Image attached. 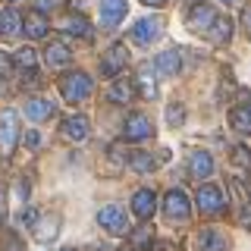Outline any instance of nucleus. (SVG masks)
<instances>
[{
	"label": "nucleus",
	"instance_id": "1",
	"mask_svg": "<svg viewBox=\"0 0 251 251\" xmlns=\"http://www.w3.org/2000/svg\"><path fill=\"white\" fill-rule=\"evenodd\" d=\"M60 91H63V98L69 100V104H75V100H85L91 94V78L85 75V73H66L63 75V82H60Z\"/></svg>",
	"mask_w": 251,
	"mask_h": 251
},
{
	"label": "nucleus",
	"instance_id": "2",
	"mask_svg": "<svg viewBox=\"0 0 251 251\" xmlns=\"http://www.w3.org/2000/svg\"><path fill=\"white\" fill-rule=\"evenodd\" d=\"M16 138H19V120L13 110H3L0 113V154L3 157H13Z\"/></svg>",
	"mask_w": 251,
	"mask_h": 251
},
{
	"label": "nucleus",
	"instance_id": "3",
	"mask_svg": "<svg viewBox=\"0 0 251 251\" xmlns=\"http://www.w3.org/2000/svg\"><path fill=\"white\" fill-rule=\"evenodd\" d=\"M163 214L170 220H188L192 214V204H188V195L182 188H170L167 195H163Z\"/></svg>",
	"mask_w": 251,
	"mask_h": 251
},
{
	"label": "nucleus",
	"instance_id": "4",
	"mask_svg": "<svg viewBox=\"0 0 251 251\" xmlns=\"http://www.w3.org/2000/svg\"><path fill=\"white\" fill-rule=\"evenodd\" d=\"M126 63H129V50H126V44H113L104 50V57H100V73L104 75H120L126 69Z\"/></svg>",
	"mask_w": 251,
	"mask_h": 251
},
{
	"label": "nucleus",
	"instance_id": "5",
	"mask_svg": "<svg viewBox=\"0 0 251 251\" xmlns=\"http://www.w3.org/2000/svg\"><path fill=\"white\" fill-rule=\"evenodd\" d=\"M195 201H198L201 214H220V210L226 207V195L220 192L217 185H201L198 195H195Z\"/></svg>",
	"mask_w": 251,
	"mask_h": 251
},
{
	"label": "nucleus",
	"instance_id": "6",
	"mask_svg": "<svg viewBox=\"0 0 251 251\" xmlns=\"http://www.w3.org/2000/svg\"><path fill=\"white\" fill-rule=\"evenodd\" d=\"M98 223L104 226L110 235H123L126 232V214H123V207H120V204H107V207H100L98 210Z\"/></svg>",
	"mask_w": 251,
	"mask_h": 251
},
{
	"label": "nucleus",
	"instance_id": "7",
	"mask_svg": "<svg viewBox=\"0 0 251 251\" xmlns=\"http://www.w3.org/2000/svg\"><path fill=\"white\" fill-rule=\"evenodd\" d=\"M123 135L129 138V141H145V138H151V135H154L151 120H148V116H141V113H132L129 120H126V126H123Z\"/></svg>",
	"mask_w": 251,
	"mask_h": 251
},
{
	"label": "nucleus",
	"instance_id": "8",
	"mask_svg": "<svg viewBox=\"0 0 251 251\" xmlns=\"http://www.w3.org/2000/svg\"><path fill=\"white\" fill-rule=\"evenodd\" d=\"M126 10H129L126 0H100V25H104V28H116L120 19L126 16Z\"/></svg>",
	"mask_w": 251,
	"mask_h": 251
},
{
	"label": "nucleus",
	"instance_id": "9",
	"mask_svg": "<svg viewBox=\"0 0 251 251\" xmlns=\"http://www.w3.org/2000/svg\"><path fill=\"white\" fill-rule=\"evenodd\" d=\"M160 35V19H138L135 22V28H132V41L135 44H151L154 38Z\"/></svg>",
	"mask_w": 251,
	"mask_h": 251
},
{
	"label": "nucleus",
	"instance_id": "10",
	"mask_svg": "<svg viewBox=\"0 0 251 251\" xmlns=\"http://www.w3.org/2000/svg\"><path fill=\"white\" fill-rule=\"evenodd\" d=\"M204 38H210L214 44H226L232 38V22H229V16H217L214 22H210L207 28H204Z\"/></svg>",
	"mask_w": 251,
	"mask_h": 251
},
{
	"label": "nucleus",
	"instance_id": "11",
	"mask_svg": "<svg viewBox=\"0 0 251 251\" xmlns=\"http://www.w3.org/2000/svg\"><path fill=\"white\" fill-rule=\"evenodd\" d=\"M44 60H47L50 69H60V66H66V63L73 60V50H69L66 44H60V41H50L47 50H44Z\"/></svg>",
	"mask_w": 251,
	"mask_h": 251
},
{
	"label": "nucleus",
	"instance_id": "12",
	"mask_svg": "<svg viewBox=\"0 0 251 251\" xmlns=\"http://www.w3.org/2000/svg\"><path fill=\"white\" fill-rule=\"evenodd\" d=\"M57 113V107L50 104V100H41V98H31L28 104H25V116L31 123H44V120H50V116Z\"/></svg>",
	"mask_w": 251,
	"mask_h": 251
},
{
	"label": "nucleus",
	"instance_id": "13",
	"mask_svg": "<svg viewBox=\"0 0 251 251\" xmlns=\"http://www.w3.org/2000/svg\"><path fill=\"white\" fill-rule=\"evenodd\" d=\"M154 207H157V198H154L151 188H141V192H135V198H132V210H135V217L148 220V217L154 214Z\"/></svg>",
	"mask_w": 251,
	"mask_h": 251
},
{
	"label": "nucleus",
	"instance_id": "14",
	"mask_svg": "<svg viewBox=\"0 0 251 251\" xmlns=\"http://www.w3.org/2000/svg\"><path fill=\"white\" fill-rule=\"evenodd\" d=\"M188 170H192L195 179H207L210 173H214V157H210L207 151H195L192 160H188Z\"/></svg>",
	"mask_w": 251,
	"mask_h": 251
},
{
	"label": "nucleus",
	"instance_id": "15",
	"mask_svg": "<svg viewBox=\"0 0 251 251\" xmlns=\"http://www.w3.org/2000/svg\"><path fill=\"white\" fill-rule=\"evenodd\" d=\"M63 135H66L69 141H82L88 138V120L85 116H69V120H63Z\"/></svg>",
	"mask_w": 251,
	"mask_h": 251
},
{
	"label": "nucleus",
	"instance_id": "16",
	"mask_svg": "<svg viewBox=\"0 0 251 251\" xmlns=\"http://www.w3.org/2000/svg\"><path fill=\"white\" fill-rule=\"evenodd\" d=\"M151 242H154V226L148 223V220L138 226V229L129 232V245L135 248V251H148V248H151Z\"/></svg>",
	"mask_w": 251,
	"mask_h": 251
},
{
	"label": "nucleus",
	"instance_id": "17",
	"mask_svg": "<svg viewBox=\"0 0 251 251\" xmlns=\"http://www.w3.org/2000/svg\"><path fill=\"white\" fill-rule=\"evenodd\" d=\"M179 66H182V57H179L176 50H163L160 57L154 60V69H157L160 75H176Z\"/></svg>",
	"mask_w": 251,
	"mask_h": 251
},
{
	"label": "nucleus",
	"instance_id": "18",
	"mask_svg": "<svg viewBox=\"0 0 251 251\" xmlns=\"http://www.w3.org/2000/svg\"><path fill=\"white\" fill-rule=\"evenodd\" d=\"M25 35L28 38H44L47 35V19H44V13H31V16H25Z\"/></svg>",
	"mask_w": 251,
	"mask_h": 251
},
{
	"label": "nucleus",
	"instance_id": "19",
	"mask_svg": "<svg viewBox=\"0 0 251 251\" xmlns=\"http://www.w3.org/2000/svg\"><path fill=\"white\" fill-rule=\"evenodd\" d=\"M223 235L220 232H214V229H201V235H198V251H223Z\"/></svg>",
	"mask_w": 251,
	"mask_h": 251
},
{
	"label": "nucleus",
	"instance_id": "20",
	"mask_svg": "<svg viewBox=\"0 0 251 251\" xmlns=\"http://www.w3.org/2000/svg\"><path fill=\"white\" fill-rule=\"evenodd\" d=\"M63 31H69V35H75V38H91V25L82 16H69V19L63 22Z\"/></svg>",
	"mask_w": 251,
	"mask_h": 251
},
{
	"label": "nucleus",
	"instance_id": "21",
	"mask_svg": "<svg viewBox=\"0 0 251 251\" xmlns=\"http://www.w3.org/2000/svg\"><path fill=\"white\" fill-rule=\"evenodd\" d=\"M132 91H135V85H132L129 78H120V82H113V88H110V100H113V104H126V100H132Z\"/></svg>",
	"mask_w": 251,
	"mask_h": 251
},
{
	"label": "nucleus",
	"instance_id": "22",
	"mask_svg": "<svg viewBox=\"0 0 251 251\" xmlns=\"http://www.w3.org/2000/svg\"><path fill=\"white\" fill-rule=\"evenodd\" d=\"M22 28V16L16 10H3L0 13V35H16Z\"/></svg>",
	"mask_w": 251,
	"mask_h": 251
},
{
	"label": "nucleus",
	"instance_id": "23",
	"mask_svg": "<svg viewBox=\"0 0 251 251\" xmlns=\"http://www.w3.org/2000/svg\"><path fill=\"white\" fill-rule=\"evenodd\" d=\"M135 85H138V94H141V98H148V100L157 94V82H154L151 69H141V73L135 75Z\"/></svg>",
	"mask_w": 251,
	"mask_h": 251
},
{
	"label": "nucleus",
	"instance_id": "24",
	"mask_svg": "<svg viewBox=\"0 0 251 251\" xmlns=\"http://www.w3.org/2000/svg\"><path fill=\"white\" fill-rule=\"evenodd\" d=\"M214 19H217V13L210 10V6H195L192 10V28H198L201 35H204V28H207Z\"/></svg>",
	"mask_w": 251,
	"mask_h": 251
},
{
	"label": "nucleus",
	"instance_id": "25",
	"mask_svg": "<svg viewBox=\"0 0 251 251\" xmlns=\"http://www.w3.org/2000/svg\"><path fill=\"white\" fill-rule=\"evenodd\" d=\"M229 120H232V126H235V132H242V135H248L251 132V110L242 104V107H235L232 113H229Z\"/></svg>",
	"mask_w": 251,
	"mask_h": 251
},
{
	"label": "nucleus",
	"instance_id": "26",
	"mask_svg": "<svg viewBox=\"0 0 251 251\" xmlns=\"http://www.w3.org/2000/svg\"><path fill=\"white\" fill-rule=\"evenodd\" d=\"M44 220H47V223H31V226H35V232H38L41 242H50L53 235L60 232V220L57 217H44Z\"/></svg>",
	"mask_w": 251,
	"mask_h": 251
},
{
	"label": "nucleus",
	"instance_id": "27",
	"mask_svg": "<svg viewBox=\"0 0 251 251\" xmlns=\"http://www.w3.org/2000/svg\"><path fill=\"white\" fill-rule=\"evenodd\" d=\"M10 63H16L22 73H31V69H35V63H38V57H35V50H31V47H22V50H16V57Z\"/></svg>",
	"mask_w": 251,
	"mask_h": 251
},
{
	"label": "nucleus",
	"instance_id": "28",
	"mask_svg": "<svg viewBox=\"0 0 251 251\" xmlns=\"http://www.w3.org/2000/svg\"><path fill=\"white\" fill-rule=\"evenodd\" d=\"M129 163H132V167H135L138 173H151V170H154L151 154H132V157H129Z\"/></svg>",
	"mask_w": 251,
	"mask_h": 251
},
{
	"label": "nucleus",
	"instance_id": "29",
	"mask_svg": "<svg viewBox=\"0 0 251 251\" xmlns=\"http://www.w3.org/2000/svg\"><path fill=\"white\" fill-rule=\"evenodd\" d=\"M3 242H6V245H3V251H22V242H19V235L6 232V235H3Z\"/></svg>",
	"mask_w": 251,
	"mask_h": 251
},
{
	"label": "nucleus",
	"instance_id": "30",
	"mask_svg": "<svg viewBox=\"0 0 251 251\" xmlns=\"http://www.w3.org/2000/svg\"><path fill=\"white\" fill-rule=\"evenodd\" d=\"M232 160L239 163V167H248V151H245V145H239V148L232 151Z\"/></svg>",
	"mask_w": 251,
	"mask_h": 251
},
{
	"label": "nucleus",
	"instance_id": "31",
	"mask_svg": "<svg viewBox=\"0 0 251 251\" xmlns=\"http://www.w3.org/2000/svg\"><path fill=\"white\" fill-rule=\"evenodd\" d=\"M167 113H170V123H173V126H179V123H182V107H170Z\"/></svg>",
	"mask_w": 251,
	"mask_h": 251
},
{
	"label": "nucleus",
	"instance_id": "32",
	"mask_svg": "<svg viewBox=\"0 0 251 251\" xmlns=\"http://www.w3.org/2000/svg\"><path fill=\"white\" fill-rule=\"evenodd\" d=\"M35 217H38L35 210H22V214H19V220H22V223H25V226H31V223H38Z\"/></svg>",
	"mask_w": 251,
	"mask_h": 251
},
{
	"label": "nucleus",
	"instance_id": "33",
	"mask_svg": "<svg viewBox=\"0 0 251 251\" xmlns=\"http://www.w3.org/2000/svg\"><path fill=\"white\" fill-rule=\"evenodd\" d=\"M6 69H10V57H6V53H0V78L6 75Z\"/></svg>",
	"mask_w": 251,
	"mask_h": 251
},
{
	"label": "nucleus",
	"instance_id": "34",
	"mask_svg": "<svg viewBox=\"0 0 251 251\" xmlns=\"http://www.w3.org/2000/svg\"><path fill=\"white\" fill-rule=\"evenodd\" d=\"M38 141H41V138H38V132H28V135H25V145L28 148H38Z\"/></svg>",
	"mask_w": 251,
	"mask_h": 251
},
{
	"label": "nucleus",
	"instance_id": "35",
	"mask_svg": "<svg viewBox=\"0 0 251 251\" xmlns=\"http://www.w3.org/2000/svg\"><path fill=\"white\" fill-rule=\"evenodd\" d=\"M141 3H148V6H163L167 0H141Z\"/></svg>",
	"mask_w": 251,
	"mask_h": 251
},
{
	"label": "nucleus",
	"instance_id": "36",
	"mask_svg": "<svg viewBox=\"0 0 251 251\" xmlns=\"http://www.w3.org/2000/svg\"><path fill=\"white\" fill-rule=\"evenodd\" d=\"M57 0H38V6H53Z\"/></svg>",
	"mask_w": 251,
	"mask_h": 251
},
{
	"label": "nucleus",
	"instance_id": "37",
	"mask_svg": "<svg viewBox=\"0 0 251 251\" xmlns=\"http://www.w3.org/2000/svg\"><path fill=\"white\" fill-rule=\"evenodd\" d=\"M188 6H204V0H185Z\"/></svg>",
	"mask_w": 251,
	"mask_h": 251
},
{
	"label": "nucleus",
	"instance_id": "38",
	"mask_svg": "<svg viewBox=\"0 0 251 251\" xmlns=\"http://www.w3.org/2000/svg\"><path fill=\"white\" fill-rule=\"evenodd\" d=\"M220 3H226V6H229V3H235V0H220Z\"/></svg>",
	"mask_w": 251,
	"mask_h": 251
},
{
	"label": "nucleus",
	"instance_id": "39",
	"mask_svg": "<svg viewBox=\"0 0 251 251\" xmlns=\"http://www.w3.org/2000/svg\"><path fill=\"white\" fill-rule=\"evenodd\" d=\"M0 223H3V207H0Z\"/></svg>",
	"mask_w": 251,
	"mask_h": 251
},
{
	"label": "nucleus",
	"instance_id": "40",
	"mask_svg": "<svg viewBox=\"0 0 251 251\" xmlns=\"http://www.w3.org/2000/svg\"><path fill=\"white\" fill-rule=\"evenodd\" d=\"M66 251H73V248H66Z\"/></svg>",
	"mask_w": 251,
	"mask_h": 251
}]
</instances>
